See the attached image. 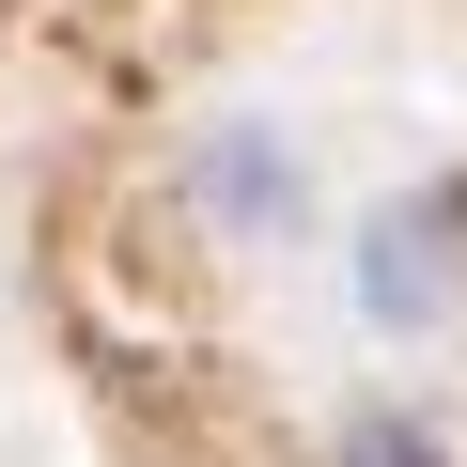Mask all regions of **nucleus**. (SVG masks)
Wrapping results in <instances>:
<instances>
[{
	"label": "nucleus",
	"mask_w": 467,
	"mask_h": 467,
	"mask_svg": "<svg viewBox=\"0 0 467 467\" xmlns=\"http://www.w3.org/2000/svg\"><path fill=\"white\" fill-rule=\"evenodd\" d=\"M467 187H420V202H389L374 234H358V296L389 312V327H420V312H451V281H467Z\"/></svg>",
	"instance_id": "f257e3e1"
},
{
	"label": "nucleus",
	"mask_w": 467,
	"mask_h": 467,
	"mask_svg": "<svg viewBox=\"0 0 467 467\" xmlns=\"http://www.w3.org/2000/svg\"><path fill=\"white\" fill-rule=\"evenodd\" d=\"M327 467H451V436H436V420H405V405H358Z\"/></svg>",
	"instance_id": "f03ea898"
},
{
	"label": "nucleus",
	"mask_w": 467,
	"mask_h": 467,
	"mask_svg": "<svg viewBox=\"0 0 467 467\" xmlns=\"http://www.w3.org/2000/svg\"><path fill=\"white\" fill-rule=\"evenodd\" d=\"M0 16H16V0H0Z\"/></svg>",
	"instance_id": "7ed1b4c3"
}]
</instances>
